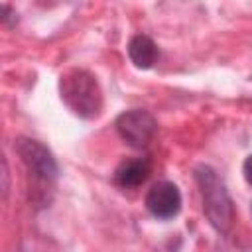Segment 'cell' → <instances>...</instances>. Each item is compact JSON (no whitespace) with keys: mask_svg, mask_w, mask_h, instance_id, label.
<instances>
[{"mask_svg":"<svg viewBox=\"0 0 252 252\" xmlns=\"http://www.w3.org/2000/svg\"><path fill=\"white\" fill-rule=\"evenodd\" d=\"M193 175L201 189L203 211L211 226L217 232H222V234L228 232V228L232 226V219H234V205L226 191L224 181L219 177V173L211 165H205V163L197 165L193 169Z\"/></svg>","mask_w":252,"mask_h":252,"instance_id":"1","label":"cell"},{"mask_svg":"<svg viewBox=\"0 0 252 252\" xmlns=\"http://www.w3.org/2000/svg\"><path fill=\"white\" fill-rule=\"evenodd\" d=\"M146 209L158 220H171L181 211V193L171 181H158L146 193Z\"/></svg>","mask_w":252,"mask_h":252,"instance_id":"5","label":"cell"},{"mask_svg":"<svg viewBox=\"0 0 252 252\" xmlns=\"http://www.w3.org/2000/svg\"><path fill=\"white\" fill-rule=\"evenodd\" d=\"M16 152L20 154L24 165L28 167V173L39 187H51L55 183L59 175V165L53 154L43 144L32 138H20L16 142Z\"/></svg>","mask_w":252,"mask_h":252,"instance_id":"3","label":"cell"},{"mask_svg":"<svg viewBox=\"0 0 252 252\" xmlns=\"http://www.w3.org/2000/svg\"><path fill=\"white\" fill-rule=\"evenodd\" d=\"M59 93L67 108L81 118H96L102 110V93L98 81L85 69H71L63 73Z\"/></svg>","mask_w":252,"mask_h":252,"instance_id":"2","label":"cell"},{"mask_svg":"<svg viewBox=\"0 0 252 252\" xmlns=\"http://www.w3.org/2000/svg\"><path fill=\"white\" fill-rule=\"evenodd\" d=\"M114 126H116L118 136L130 148H136V150L148 148L150 142L158 134L156 118L148 110H142V108H132V110H126V112L118 114Z\"/></svg>","mask_w":252,"mask_h":252,"instance_id":"4","label":"cell"},{"mask_svg":"<svg viewBox=\"0 0 252 252\" xmlns=\"http://www.w3.org/2000/svg\"><path fill=\"white\" fill-rule=\"evenodd\" d=\"M150 173H152V163L148 158H132V159H124L116 167L114 181L122 189H136L142 183H146Z\"/></svg>","mask_w":252,"mask_h":252,"instance_id":"6","label":"cell"},{"mask_svg":"<svg viewBox=\"0 0 252 252\" xmlns=\"http://www.w3.org/2000/svg\"><path fill=\"white\" fill-rule=\"evenodd\" d=\"M242 175H244L246 183L252 185V154H250V156L244 159V163H242Z\"/></svg>","mask_w":252,"mask_h":252,"instance_id":"8","label":"cell"},{"mask_svg":"<svg viewBox=\"0 0 252 252\" xmlns=\"http://www.w3.org/2000/svg\"><path fill=\"white\" fill-rule=\"evenodd\" d=\"M128 57L138 69H150L159 57V49L152 37L138 33L128 41Z\"/></svg>","mask_w":252,"mask_h":252,"instance_id":"7","label":"cell"}]
</instances>
